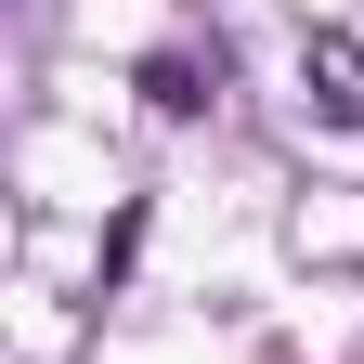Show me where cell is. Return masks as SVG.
Returning a JSON list of instances; mask_svg holds the SVG:
<instances>
[{
    "label": "cell",
    "mask_w": 364,
    "mask_h": 364,
    "mask_svg": "<svg viewBox=\"0 0 364 364\" xmlns=\"http://www.w3.org/2000/svg\"><path fill=\"white\" fill-rule=\"evenodd\" d=\"M299 78H312V105H326L338 130H364V39L351 26H312L299 39Z\"/></svg>",
    "instance_id": "1"
},
{
    "label": "cell",
    "mask_w": 364,
    "mask_h": 364,
    "mask_svg": "<svg viewBox=\"0 0 364 364\" xmlns=\"http://www.w3.org/2000/svg\"><path fill=\"white\" fill-rule=\"evenodd\" d=\"M144 105H156V117H196V105H208V65H196V53H156V65H144Z\"/></svg>",
    "instance_id": "2"
}]
</instances>
